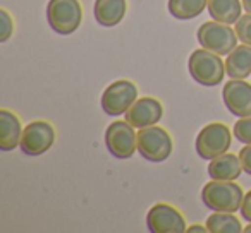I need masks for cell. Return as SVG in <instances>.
<instances>
[{
  "mask_svg": "<svg viewBox=\"0 0 251 233\" xmlns=\"http://www.w3.org/2000/svg\"><path fill=\"white\" fill-rule=\"evenodd\" d=\"M244 192L234 180H210L201 189V201L210 211L236 212L241 211Z\"/></svg>",
  "mask_w": 251,
  "mask_h": 233,
  "instance_id": "1",
  "label": "cell"
},
{
  "mask_svg": "<svg viewBox=\"0 0 251 233\" xmlns=\"http://www.w3.org/2000/svg\"><path fill=\"white\" fill-rule=\"evenodd\" d=\"M220 57L222 55L210 52L206 48L195 50L188 60L189 76L193 77V81H196L205 87L219 86L224 76H227L226 64H224V60H220Z\"/></svg>",
  "mask_w": 251,
  "mask_h": 233,
  "instance_id": "2",
  "label": "cell"
},
{
  "mask_svg": "<svg viewBox=\"0 0 251 233\" xmlns=\"http://www.w3.org/2000/svg\"><path fill=\"white\" fill-rule=\"evenodd\" d=\"M47 21L57 35H73L83 21V7L79 0H49Z\"/></svg>",
  "mask_w": 251,
  "mask_h": 233,
  "instance_id": "3",
  "label": "cell"
},
{
  "mask_svg": "<svg viewBox=\"0 0 251 233\" xmlns=\"http://www.w3.org/2000/svg\"><path fill=\"white\" fill-rule=\"evenodd\" d=\"M232 144V132L226 124L213 122L205 126L196 136V153L201 160H213V158L226 154Z\"/></svg>",
  "mask_w": 251,
  "mask_h": 233,
  "instance_id": "4",
  "label": "cell"
},
{
  "mask_svg": "<svg viewBox=\"0 0 251 233\" xmlns=\"http://www.w3.org/2000/svg\"><path fill=\"white\" fill-rule=\"evenodd\" d=\"M198 43L203 48L215 52L219 55H229L237 46V35L236 29L230 28V24H224L219 21L203 22L196 33Z\"/></svg>",
  "mask_w": 251,
  "mask_h": 233,
  "instance_id": "5",
  "label": "cell"
},
{
  "mask_svg": "<svg viewBox=\"0 0 251 233\" xmlns=\"http://www.w3.org/2000/svg\"><path fill=\"white\" fill-rule=\"evenodd\" d=\"M138 153L151 163H162L172 153V137L165 129L157 126L138 130Z\"/></svg>",
  "mask_w": 251,
  "mask_h": 233,
  "instance_id": "6",
  "label": "cell"
},
{
  "mask_svg": "<svg viewBox=\"0 0 251 233\" xmlns=\"http://www.w3.org/2000/svg\"><path fill=\"white\" fill-rule=\"evenodd\" d=\"M105 146L112 156L129 160L138 149V134L127 120H115L105 130Z\"/></svg>",
  "mask_w": 251,
  "mask_h": 233,
  "instance_id": "7",
  "label": "cell"
},
{
  "mask_svg": "<svg viewBox=\"0 0 251 233\" xmlns=\"http://www.w3.org/2000/svg\"><path fill=\"white\" fill-rule=\"evenodd\" d=\"M138 100V87L127 79H119L107 86L101 94V110L110 117L126 115V111L133 106Z\"/></svg>",
  "mask_w": 251,
  "mask_h": 233,
  "instance_id": "8",
  "label": "cell"
},
{
  "mask_svg": "<svg viewBox=\"0 0 251 233\" xmlns=\"http://www.w3.org/2000/svg\"><path fill=\"white\" fill-rule=\"evenodd\" d=\"M55 143V129L47 120H35L29 122L23 129L21 149L28 156H42Z\"/></svg>",
  "mask_w": 251,
  "mask_h": 233,
  "instance_id": "9",
  "label": "cell"
},
{
  "mask_svg": "<svg viewBox=\"0 0 251 233\" xmlns=\"http://www.w3.org/2000/svg\"><path fill=\"white\" fill-rule=\"evenodd\" d=\"M147 226L151 233H182L186 232V221L179 209L174 206L158 202L148 211Z\"/></svg>",
  "mask_w": 251,
  "mask_h": 233,
  "instance_id": "10",
  "label": "cell"
},
{
  "mask_svg": "<svg viewBox=\"0 0 251 233\" xmlns=\"http://www.w3.org/2000/svg\"><path fill=\"white\" fill-rule=\"evenodd\" d=\"M164 115V106L157 98L145 96L138 98L133 106L126 111V120L134 127V129H143V127L157 126Z\"/></svg>",
  "mask_w": 251,
  "mask_h": 233,
  "instance_id": "11",
  "label": "cell"
},
{
  "mask_svg": "<svg viewBox=\"0 0 251 233\" xmlns=\"http://www.w3.org/2000/svg\"><path fill=\"white\" fill-rule=\"evenodd\" d=\"M222 98L227 110L236 117H251V84L244 79H230L224 86Z\"/></svg>",
  "mask_w": 251,
  "mask_h": 233,
  "instance_id": "12",
  "label": "cell"
},
{
  "mask_svg": "<svg viewBox=\"0 0 251 233\" xmlns=\"http://www.w3.org/2000/svg\"><path fill=\"white\" fill-rule=\"evenodd\" d=\"M23 127L18 115L2 108L0 110V151H12L21 144Z\"/></svg>",
  "mask_w": 251,
  "mask_h": 233,
  "instance_id": "13",
  "label": "cell"
},
{
  "mask_svg": "<svg viewBox=\"0 0 251 233\" xmlns=\"http://www.w3.org/2000/svg\"><path fill=\"white\" fill-rule=\"evenodd\" d=\"M127 12V0H95V19L103 28L117 26Z\"/></svg>",
  "mask_w": 251,
  "mask_h": 233,
  "instance_id": "14",
  "label": "cell"
},
{
  "mask_svg": "<svg viewBox=\"0 0 251 233\" xmlns=\"http://www.w3.org/2000/svg\"><path fill=\"white\" fill-rule=\"evenodd\" d=\"M210 178L213 180H236L241 175L243 165H241L239 154H220V156L210 160V165L206 168Z\"/></svg>",
  "mask_w": 251,
  "mask_h": 233,
  "instance_id": "15",
  "label": "cell"
},
{
  "mask_svg": "<svg viewBox=\"0 0 251 233\" xmlns=\"http://www.w3.org/2000/svg\"><path fill=\"white\" fill-rule=\"evenodd\" d=\"M226 74L230 79H248L251 76V46L237 45L226 59Z\"/></svg>",
  "mask_w": 251,
  "mask_h": 233,
  "instance_id": "16",
  "label": "cell"
},
{
  "mask_svg": "<svg viewBox=\"0 0 251 233\" xmlns=\"http://www.w3.org/2000/svg\"><path fill=\"white\" fill-rule=\"evenodd\" d=\"M208 14L213 21L224 24H234L241 18L243 2L241 0H208Z\"/></svg>",
  "mask_w": 251,
  "mask_h": 233,
  "instance_id": "17",
  "label": "cell"
},
{
  "mask_svg": "<svg viewBox=\"0 0 251 233\" xmlns=\"http://www.w3.org/2000/svg\"><path fill=\"white\" fill-rule=\"evenodd\" d=\"M208 5V0H169V12L174 19L189 21L201 14Z\"/></svg>",
  "mask_w": 251,
  "mask_h": 233,
  "instance_id": "18",
  "label": "cell"
},
{
  "mask_svg": "<svg viewBox=\"0 0 251 233\" xmlns=\"http://www.w3.org/2000/svg\"><path fill=\"white\" fill-rule=\"evenodd\" d=\"M206 228L210 233H239L244 232L241 221L234 212H213L206 218Z\"/></svg>",
  "mask_w": 251,
  "mask_h": 233,
  "instance_id": "19",
  "label": "cell"
},
{
  "mask_svg": "<svg viewBox=\"0 0 251 233\" xmlns=\"http://www.w3.org/2000/svg\"><path fill=\"white\" fill-rule=\"evenodd\" d=\"M234 137L243 144H251V117H241L234 124Z\"/></svg>",
  "mask_w": 251,
  "mask_h": 233,
  "instance_id": "20",
  "label": "cell"
},
{
  "mask_svg": "<svg viewBox=\"0 0 251 233\" xmlns=\"http://www.w3.org/2000/svg\"><path fill=\"white\" fill-rule=\"evenodd\" d=\"M236 35L244 45L251 46V14H244L236 22Z\"/></svg>",
  "mask_w": 251,
  "mask_h": 233,
  "instance_id": "21",
  "label": "cell"
},
{
  "mask_svg": "<svg viewBox=\"0 0 251 233\" xmlns=\"http://www.w3.org/2000/svg\"><path fill=\"white\" fill-rule=\"evenodd\" d=\"M14 33V21L5 9L0 11V43H5Z\"/></svg>",
  "mask_w": 251,
  "mask_h": 233,
  "instance_id": "22",
  "label": "cell"
},
{
  "mask_svg": "<svg viewBox=\"0 0 251 233\" xmlns=\"http://www.w3.org/2000/svg\"><path fill=\"white\" fill-rule=\"evenodd\" d=\"M239 160L243 165V170L248 175H251V144H244V148L239 151Z\"/></svg>",
  "mask_w": 251,
  "mask_h": 233,
  "instance_id": "23",
  "label": "cell"
},
{
  "mask_svg": "<svg viewBox=\"0 0 251 233\" xmlns=\"http://www.w3.org/2000/svg\"><path fill=\"white\" fill-rule=\"evenodd\" d=\"M241 216L248 223H251V191H248V194H244L243 204H241Z\"/></svg>",
  "mask_w": 251,
  "mask_h": 233,
  "instance_id": "24",
  "label": "cell"
},
{
  "mask_svg": "<svg viewBox=\"0 0 251 233\" xmlns=\"http://www.w3.org/2000/svg\"><path fill=\"white\" fill-rule=\"evenodd\" d=\"M186 232H189V233H205V232H208V228H206V225L205 226L193 225V226H189V228H186Z\"/></svg>",
  "mask_w": 251,
  "mask_h": 233,
  "instance_id": "25",
  "label": "cell"
},
{
  "mask_svg": "<svg viewBox=\"0 0 251 233\" xmlns=\"http://www.w3.org/2000/svg\"><path fill=\"white\" fill-rule=\"evenodd\" d=\"M243 2V9L248 12V14H251V0H241Z\"/></svg>",
  "mask_w": 251,
  "mask_h": 233,
  "instance_id": "26",
  "label": "cell"
},
{
  "mask_svg": "<svg viewBox=\"0 0 251 233\" xmlns=\"http://www.w3.org/2000/svg\"><path fill=\"white\" fill-rule=\"evenodd\" d=\"M244 232H246V233H251V223L246 226V228H244Z\"/></svg>",
  "mask_w": 251,
  "mask_h": 233,
  "instance_id": "27",
  "label": "cell"
}]
</instances>
